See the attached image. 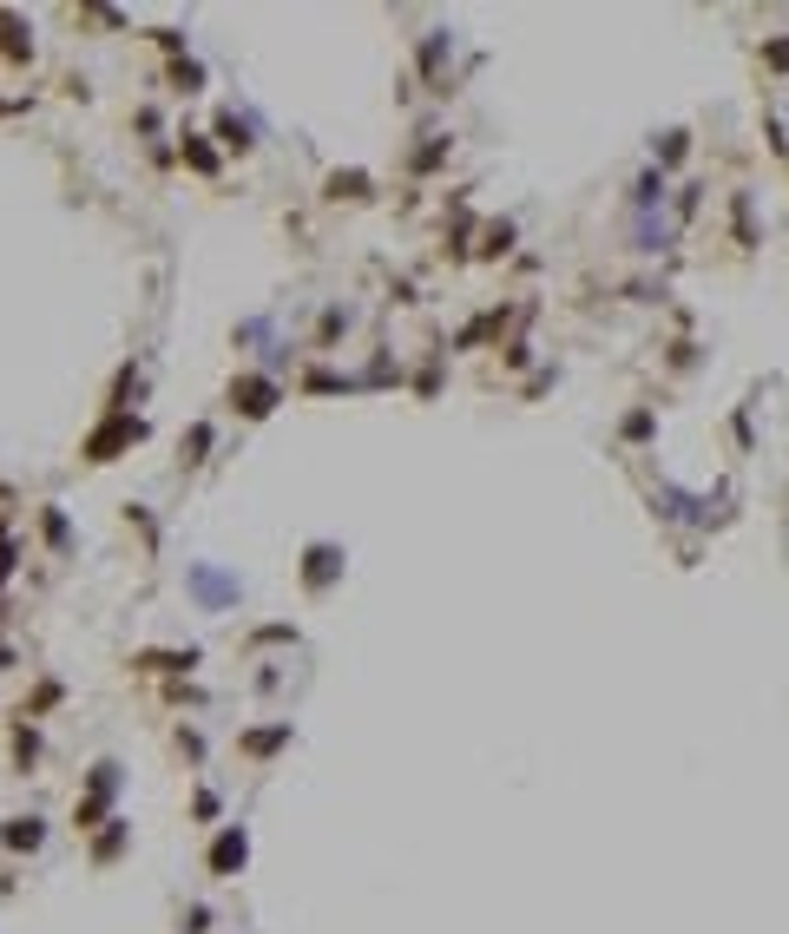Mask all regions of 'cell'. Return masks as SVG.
Listing matches in <instances>:
<instances>
[{
    "label": "cell",
    "mask_w": 789,
    "mask_h": 934,
    "mask_svg": "<svg viewBox=\"0 0 789 934\" xmlns=\"http://www.w3.org/2000/svg\"><path fill=\"white\" fill-rule=\"evenodd\" d=\"M112 796H119V764H92L86 790H79V803H72V829H99V823H112Z\"/></svg>",
    "instance_id": "1"
},
{
    "label": "cell",
    "mask_w": 789,
    "mask_h": 934,
    "mask_svg": "<svg viewBox=\"0 0 789 934\" xmlns=\"http://www.w3.org/2000/svg\"><path fill=\"white\" fill-rule=\"evenodd\" d=\"M244 863H250V829H244V823H224L217 843H211V856H205V868H211L217 882H230Z\"/></svg>",
    "instance_id": "2"
},
{
    "label": "cell",
    "mask_w": 789,
    "mask_h": 934,
    "mask_svg": "<svg viewBox=\"0 0 789 934\" xmlns=\"http://www.w3.org/2000/svg\"><path fill=\"white\" fill-rule=\"evenodd\" d=\"M0 843H7L13 856H33V849L47 843V823H40V816H7V829H0Z\"/></svg>",
    "instance_id": "3"
},
{
    "label": "cell",
    "mask_w": 789,
    "mask_h": 934,
    "mask_svg": "<svg viewBox=\"0 0 789 934\" xmlns=\"http://www.w3.org/2000/svg\"><path fill=\"white\" fill-rule=\"evenodd\" d=\"M284 744H289V724H264V730H244V737H237L244 757H277Z\"/></svg>",
    "instance_id": "4"
},
{
    "label": "cell",
    "mask_w": 789,
    "mask_h": 934,
    "mask_svg": "<svg viewBox=\"0 0 789 934\" xmlns=\"http://www.w3.org/2000/svg\"><path fill=\"white\" fill-rule=\"evenodd\" d=\"M126 836H132V823H119V816H112V823L99 829V843H92V863H99V868L119 863V856H126Z\"/></svg>",
    "instance_id": "5"
},
{
    "label": "cell",
    "mask_w": 789,
    "mask_h": 934,
    "mask_svg": "<svg viewBox=\"0 0 789 934\" xmlns=\"http://www.w3.org/2000/svg\"><path fill=\"white\" fill-rule=\"evenodd\" d=\"M651 158H658V171L684 165V158H691V132H664V139H651Z\"/></svg>",
    "instance_id": "6"
},
{
    "label": "cell",
    "mask_w": 789,
    "mask_h": 934,
    "mask_svg": "<svg viewBox=\"0 0 789 934\" xmlns=\"http://www.w3.org/2000/svg\"><path fill=\"white\" fill-rule=\"evenodd\" d=\"M119 441H139V422H119V429L92 434V448H86V461H112V448H119Z\"/></svg>",
    "instance_id": "7"
},
{
    "label": "cell",
    "mask_w": 789,
    "mask_h": 934,
    "mask_svg": "<svg viewBox=\"0 0 789 934\" xmlns=\"http://www.w3.org/2000/svg\"><path fill=\"white\" fill-rule=\"evenodd\" d=\"M198 651H139V671H191Z\"/></svg>",
    "instance_id": "8"
},
{
    "label": "cell",
    "mask_w": 789,
    "mask_h": 934,
    "mask_svg": "<svg viewBox=\"0 0 789 934\" xmlns=\"http://www.w3.org/2000/svg\"><path fill=\"white\" fill-rule=\"evenodd\" d=\"M13 764H20V770L40 764V730H33V724H13Z\"/></svg>",
    "instance_id": "9"
},
{
    "label": "cell",
    "mask_w": 789,
    "mask_h": 934,
    "mask_svg": "<svg viewBox=\"0 0 789 934\" xmlns=\"http://www.w3.org/2000/svg\"><path fill=\"white\" fill-rule=\"evenodd\" d=\"M730 224H737V244L750 250V244H757V224H750V191H737V198H730Z\"/></svg>",
    "instance_id": "10"
},
{
    "label": "cell",
    "mask_w": 789,
    "mask_h": 934,
    "mask_svg": "<svg viewBox=\"0 0 789 934\" xmlns=\"http://www.w3.org/2000/svg\"><path fill=\"white\" fill-rule=\"evenodd\" d=\"M60 698H67V691H60V685H40V691H33V698H27V705H20V718H40V711H53V705H60Z\"/></svg>",
    "instance_id": "11"
},
{
    "label": "cell",
    "mask_w": 789,
    "mask_h": 934,
    "mask_svg": "<svg viewBox=\"0 0 789 934\" xmlns=\"http://www.w3.org/2000/svg\"><path fill=\"white\" fill-rule=\"evenodd\" d=\"M270 409V382H244V415H264Z\"/></svg>",
    "instance_id": "12"
},
{
    "label": "cell",
    "mask_w": 789,
    "mask_h": 934,
    "mask_svg": "<svg viewBox=\"0 0 789 934\" xmlns=\"http://www.w3.org/2000/svg\"><path fill=\"white\" fill-rule=\"evenodd\" d=\"M651 429H658L651 409H632V415H625V441H651Z\"/></svg>",
    "instance_id": "13"
},
{
    "label": "cell",
    "mask_w": 789,
    "mask_h": 934,
    "mask_svg": "<svg viewBox=\"0 0 789 934\" xmlns=\"http://www.w3.org/2000/svg\"><path fill=\"white\" fill-rule=\"evenodd\" d=\"M329 191H336V198H362V191H368V178H362V171H349V178L336 171V178H329Z\"/></svg>",
    "instance_id": "14"
},
{
    "label": "cell",
    "mask_w": 789,
    "mask_h": 934,
    "mask_svg": "<svg viewBox=\"0 0 789 934\" xmlns=\"http://www.w3.org/2000/svg\"><path fill=\"white\" fill-rule=\"evenodd\" d=\"M763 60L777 72H789V40H763Z\"/></svg>",
    "instance_id": "15"
},
{
    "label": "cell",
    "mask_w": 789,
    "mask_h": 934,
    "mask_svg": "<svg viewBox=\"0 0 789 934\" xmlns=\"http://www.w3.org/2000/svg\"><path fill=\"white\" fill-rule=\"evenodd\" d=\"M191 816H205V823H211V816H217V796L198 790V796H191Z\"/></svg>",
    "instance_id": "16"
}]
</instances>
